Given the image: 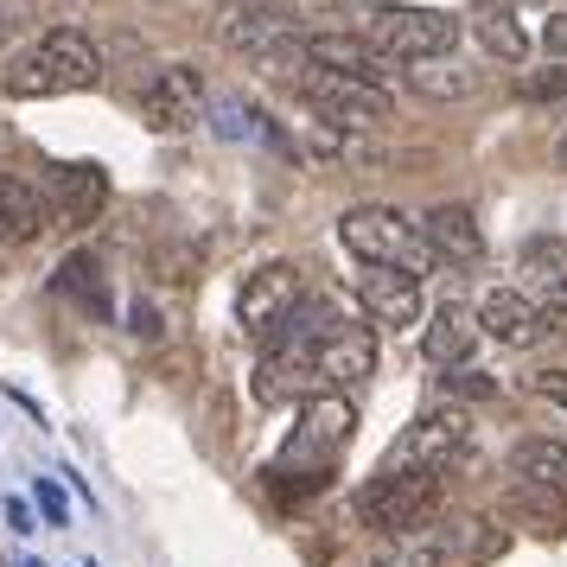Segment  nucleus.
<instances>
[{
  "label": "nucleus",
  "mask_w": 567,
  "mask_h": 567,
  "mask_svg": "<svg viewBox=\"0 0 567 567\" xmlns=\"http://www.w3.org/2000/svg\"><path fill=\"white\" fill-rule=\"evenodd\" d=\"M96 83H103V52H96L78 27L39 32V45L20 52L7 71H0V90H7V96H20V103L78 96V90H96Z\"/></svg>",
  "instance_id": "1"
},
{
  "label": "nucleus",
  "mask_w": 567,
  "mask_h": 567,
  "mask_svg": "<svg viewBox=\"0 0 567 567\" xmlns=\"http://www.w3.org/2000/svg\"><path fill=\"white\" fill-rule=\"evenodd\" d=\"M338 243L363 261V268H409V275H427L434 268V249L421 243V224H409L395 205H358L338 217Z\"/></svg>",
  "instance_id": "2"
},
{
  "label": "nucleus",
  "mask_w": 567,
  "mask_h": 567,
  "mask_svg": "<svg viewBox=\"0 0 567 567\" xmlns=\"http://www.w3.org/2000/svg\"><path fill=\"white\" fill-rule=\"evenodd\" d=\"M351 427H358V414H351V402L344 395H312V402H300V427H293V440H287V460L275 465V472H300V485L293 491H319L326 478H332V460L351 446Z\"/></svg>",
  "instance_id": "3"
},
{
  "label": "nucleus",
  "mask_w": 567,
  "mask_h": 567,
  "mask_svg": "<svg viewBox=\"0 0 567 567\" xmlns=\"http://www.w3.org/2000/svg\"><path fill=\"white\" fill-rule=\"evenodd\" d=\"M363 39L389 58V64H434L460 45V20L440 7H370L363 13Z\"/></svg>",
  "instance_id": "4"
},
{
  "label": "nucleus",
  "mask_w": 567,
  "mask_h": 567,
  "mask_svg": "<svg viewBox=\"0 0 567 567\" xmlns=\"http://www.w3.org/2000/svg\"><path fill=\"white\" fill-rule=\"evenodd\" d=\"M300 300H307L300 261H261L243 281V293H236V319H243V332L256 344H281L293 332V319H300Z\"/></svg>",
  "instance_id": "5"
},
{
  "label": "nucleus",
  "mask_w": 567,
  "mask_h": 567,
  "mask_svg": "<svg viewBox=\"0 0 567 567\" xmlns=\"http://www.w3.org/2000/svg\"><path fill=\"white\" fill-rule=\"evenodd\" d=\"M440 511V478L434 472H377L370 485L358 491V516L370 529H383L389 542L427 529Z\"/></svg>",
  "instance_id": "6"
},
{
  "label": "nucleus",
  "mask_w": 567,
  "mask_h": 567,
  "mask_svg": "<svg viewBox=\"0 0 567 567\" xmlns=\"http://www.w3.org/2000/svg\"><path fill=\"white\" fill-rule=\"evenodd\" d=\"M465 440H472L465 409H427V414H414L409 427H402V440L389 446L383 472H434L440 478L465 453Z\"/></svg>",
  "instance_id": "7"
},
{
  "label": "nucleus",
  "mask_w": 567,
  "mask_h": 567,
  "mask_svg": "<svg viewBox=\"0 0 567 567\" xmlns=\"http://www.w3.org/2000/svg\"><path fill=\"white\" fill-rule=\"evenodd\" d=\"M300 96L312 103V115H319L326 128H344V134L383 128L389 115H395L389 90H377V83H351V78H332V71H307V78H300Z\"/></svg>",
  "instance_id": "8"
},
{
  "label": "nucleus",
  "mask_w": 567,
  "mask_h": 567,
  "mask_svg": "<svg viewBox=\"0 0 567 567\" xmlns=\"http://www.w3.org/2000/svg\"><path fill=\"white\" fill-rule=\"evenodd\" d=\"M256 395L261 402H312V395H326V377H319V351H312V338L287 332L281 344H268V358L256 370Z\"/></svg>",
  "instance_id": "9"
},
{
  "label": "nucleus",
  "mask_w": 567,
  "mask_h": 567,
  "mask_svg": "<svg viewBox=\"0 0 567 567\" xmlns=\"http://www.w3.org/2000/svg\"><path fill=\"white\" fill-rule=\"evenodd\" d=\"M198 103H205V78L192 64H159L154 83L141 90V122L154 134H179V128H192Z\"/></svg>",
  "instance_id": "10"
},
{
  "label": "nucleus",
  "mask_w": 567,
  "mask_h": 567,
  "mask_svg": "<svg viewBox=\"0 0 567 567\" xmlns=\"http://www.w3.org/2000/svg\"><path fill=\"white\" fill-rule=\"evenodd\" d=\"M307 71H332V78L389 90V71H395V64H389L370 39H358V32H307Z\"/></svg>",
  "instance_id": "11"
},
{
  "label": "nucleus",
  "mask_w": 567,
  "mask_h": 567,
  "mask_svg": "<svg viewBox=\"0 0 567 567\" xmlns=\"http://www.w3.org/2000/svg\"><path fill=\"white\" fill-rule=\"evenodd\" d=\"M478 332L511 344V351H529L536 338H548V307H536L523 287H491L478 300Z\"/></svg>",
  "instance_id": "12"
},
{
  "label": "nucleus",
  "mask_w": 567,
  "mask_h": 567,
  "mask_svg": "<svg viewBox=\"0 0 567 567\" xmlns=\"http://www.w3.org/2000/svg\"><path fill=\"white\" fill-rule=\"evenodd\" d=\"M312 351H319V377H326V389H344V383L377 377V332H370V326H344V319H332L326 332L312 338Z\"/></svg>",
  "instance_id": "13"
},
{
  "label": "nucleus",
  "mask_w": 567,
  "mask_h": 567,
  "mask_svg": "<svg viewBox=\"0 0 567 567\" xmlns=\"http://www.w3.org/2000/svg\"><path fill=\"white\" fill-rule=\"evenodd\" d=\"M358 307L370 312V326H414L421 319V275L409 268H363L358 281Z\"/></svg>",
  "instance_id": "14"
},
{
  "label": "nucleus",
  "mask_w": 567,
  "mask_h": 567,
  "mask_svg": "<svg viewBox=\"0 0 567 567\" xmlns=\"http://www.w3.org/2000/svg\"><path fill=\"white\" fill-rule=\"evenodd\" d=\"M421 243L434 249V261L446 268H472V261L485 256V230H478V217L465 205H440L421 217Z\"/></svg>",
  "instance_id": "15"
},
{
  "label": "nucleus",
  "mask_w": 567,
  "mask_h": 567,
  "mask_svg": "<svg viewBox=\"0 0 567 567\" xmlns=\"http://www.w3.org/2000/svg\"><path fill=\"white\" fill-rule=\"evenodd\" d=\"M52 224V198L20 173H0V243H32Z\"/></svg>",
  "instance_id": "16"
},
{
  "label": "nucleus",
  "mask_w": 567,
  "mask_h": 567,
  "mask_svg": "<svg viewBox=\"0 0 567 567\" xmlns=\"http://www.w3.org/2000/svg\"><path fill=\"white\" fill-rule=\"evenodd\" d=\"M478 312L465 307H440L434 319H427V332H421V351H427V363H440V370H460L465 358H472V344H478Z\"/></svg>",
  "instance_id": "17"
},
{
  "label": "nucleus",
  "mask_w": 567,
  "mask_h": 567,
  "mask_svg": "<svg viewBox=\"0 0 567 567\" xmlns=\"http://www.w3.org/2000/svg\"><path fill=\"white\" fill-rule=\"evenodd\" d=\"M453 548H460V529L427 523V529H414V536H395L370 567H446L453 561Z\"/></svg>",
  "instance_id": "18"
},
{
  "label": "nucleus",
  "mask_w": 567,
  "mask_h": 567,
  "mask_svg": "<svg viewBox=\"0 0 567 567\" xmlns=\"http://www.w3.org/2000/svg\"><path fill=\"white\" fill-rule=\"evenodd\" d=\"M472 39H478L491 58H504V64H523V58H529V32L516 27V13L504 7V0L472 7Z\"/></svg>",
  "instance_id": "19"
},
{
  "label": "nucleus",
  "mask_w": 567,
  "mask_h": 567,
  "mask_svg": "<svg viewBox=\"0 0 567 567\" xmlns=\"http://www.w3.org/2000/svg\"><path fill=\"white\" fill-rule=\"evenodd\" d=\"M511 472L523 478V485L561 497L567 491V440H523V446L511 453Z\"/></svg>",
  "instance_id": "20"
},
{
  "label": "nucleus",
  "mask_w": 567,
  "mask_h": 567,
  "mask_svg": "<svg viewBox=\"0 0 567 567\" xmlns=\"http://www.w3.org/2000/svg\"><path fill=\"white\" fill-rule=\"evenodd\" d=\"M52 192H58V205H64L71 224H90V217L103 210V198H109V179H103V166H58Z\"/></svg>",
  "instance_id": "21"
},
{
  "label": "nucleus",
  "mask_w": 567,
  "mask_h": 567,
  "mask_svg": "<svg viewBox=\"0 0 567 567\" xmlns=\"http://www.w3.org/2000/svg\"><path fill=\"white\" fill-rule=\"evenodd\" d=\"M523 275H529L536 287H548V293H561L567 287V243H555V236L523 243Z\"/></svg>",
  "instance_id": "22"
},
{
  "label": "nucleus",
  "mask_w": 567,
  "mask_h": 567,
  "mask_svg": "<svg viewBox=\"0 0 567 567\" xmlns=\"http://www.w3.org/2000/svg\"><path fill=\"white\" fill-rule=\"evenodd\" d=\"M409 83L421 90V96H472V90H478V78H472V71H453V64H446V71H427V64H414Z\"/></svg>",
  "instance_id": "23"
},
{
  "label": "nucleus",
  "mask_w": 567,
  "mask_h": 567,
  "mask_svg": "<svg viewBox=\"0 0 567 567\" xmlns=\"http://www.w3.org/2000/svg\"><path fill=\"white\" fill-rule=\"evenodd\" d=\"M440 389H446V395H472V402H485V395H497V383H491L485 370H446V377H440Z\"/></svg>",
  "instance_id": "24"
},
{
  "label": "nucleus",
  "mask_w": 567,
  "mask_h": 567,
  "mask_svg": "<svg viewBox=\"0 0 567 567\" xmlns=\"http://www.w3.org/2000/svg\"><path fill=\"white\" fill-rule=\"evenodd\" d=\"M523 96H536V103L567 96V64H561V71H542V78H523Z\"/></svg>",
  "instance_id": "25"
},
{
  "label": "nucleus",
  "mask_w": 567,
  "mask_h": 567,
  "mask_svg": "<svg viewBox=\"0 0 567 567\" xmlns=\"http://www.w3.org/2000/svg\"><path fill=\"white\" fill-rule=\"evenodd\" d=\"M536 395H548L555 409H567V370H542V377H536Z\"/></svg>",
  "instance_id": "26"
},
{
  "label": "nucleus",
  "mask_w": 567,
  "mask_h": 567,
  "mask_svg": "<svg viewBox=\"0 0 567 567\" xmlns=\"http://www.w3.org/2000/svg\"><path fill=\"white\" fill-rule=\"evenodd\" d=\"M39 504H45V516H52V529H64V491H58L52 478H39Z\"/></svg>",
  "instance_id": "27"
},
{
  "label": "nucleus",
  "mask_w": 567,
  "mask_h": 567,
  "mask_svg": "<svg viewBox=\"0 0 567 567\" xmlns=\"http://www.w3.org/2000/svg\"><path fill=\"white\" fill-rule=\"evenodd\" d=\"M542 45H548L555 58H567V13H555V20L542 27Z\"/></svg>",
  "instance_id": "28"
},
{
  "label": "nucleus",
  "mask_w": 567,
  "mask_h": 567,
  "mask_svg": "<svg viewBox=\"0 0 567 567\" xmlns=\"http://www.w3.org/2000/svg\"><path fill=\"white\" fill-rule=\"evenodd\" d=\"M548 332H561V338H567V307H548Z\"/></svg>",
  "instance_id": "29"
},
{
  "label": "nucleus",
  "mask_w": 567,
  "mask_h": 567,
  "mask_svg": "<svg viewBox=\"0 0 567 567\" xmlns=\"http://www.w3.org/2000/svg\"><path fill=\"white\" fill-rule=\"evenodd\" d=\"M555 159H561V166H567V128H561V141H555Z\"/></svg>",
  "instance_id": "30"
}]
</instances>
